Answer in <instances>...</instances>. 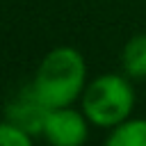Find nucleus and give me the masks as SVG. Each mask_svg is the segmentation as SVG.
<instances>
[{
    "label": "nucleus",
    "mask_w": 146,
    "mask_h": 146,
    "mask_svg": "<svg viewBox=\"0 0 146 146\" xmlns=\"http://www.w3.org/2000/svg\"><path fill=\"white\" fill-rule=\"evenodd\" d=\"M84 87V59L75 48L50 50L34 78V89L41 100L52 107H68Z\"/></svg>",
    "instance_id": "nucleus-1"
},
{
    "label": "nucleus",
    "mask_w": 146,
    "mask_h": 146,
    "mask_svg": "<svg viewBox=\"0 0 146 146\" xmlns=\"http://www.w3.org/2000/svg\"><path fill=\"white\" fill-rule=\"evenodd\" d=\"M84 114L96 125H119L135 105L132 87L121 75H100L84 89Z\"/></svg>",
    "instance_id": "nucleus-2"
},
{
    "label": "nucleus",
    "mask_w": 146,
    "mask_h": 146,
    "mask_svg": "<svg viewBox=\"0 0 146 146\" xmlns=\"http://www.w3.org/2000/svg\"><path fill=\"white\" fill-rule=\"evenodd\" d=\"M50 107L41 100V96L36 94L34 84L23 89L7 107V119L18 125L21 130H25L27 135H39L43 132V123L48 116Z\"/></svg>",
    "instance_id": "nucleus-3"
},
{
    "label": "nucleus",
    "mask_w": 146,
    "mask_h": 146,
    "mask_svg": "<svg viewBox=\"0 0 146 146\" xmlns=\"http://www.w3.org/2000/svg\"><path fill=\"white\" fill-rule=\"evenodd\" d=\"M43 135L50 144L57 146H78L87 139L84 119L66 107H52L43 123Z\"/></svg>",
    "instance_id": "nucleus-4"
},
{
    "label": "nucleus",
    "mask_w": 146,
    "mask_h": 146,
    "mask_svg": "<svg viewBox=\"0 0 146 146\" xmlns=\"http://www.w3.org/2000/svg\"><path fill=\"white\" fill-rule=\"evenodd\" d=\"M110 146H146V119L123 121L107 137Z\"/></svg>",
    "instance_id": "nucleus-5"
},
{
    "label": "nucleus",
    "mask_w": 146,
    "mask_h": 146,
    "mask_svg": "<svg viewBox=\"0 0 146 146\" xmlns=\"http://www.w3.org/2000/svg\"><path fill=\"white\" fill-rule=\"evenodd\" d=\"M123 68L132 78H146V34L132 36L123 48Z\"/></svg>",
    "instance_id": "nucleus-6"
},
{
    "label": "nucleus",
    "mask_w": 146,
    "mask_h": 146,
    "mask_svg": "<svg viewBox=\"0 0 146 146\" xmlns=\"http://www.w3.org/2000/svg\"><path fill=\"white\" fill-rule=\"evenodd\" d=\"M30 141H32V135L21 130L11 121L0 123V146H30Z\"/></svg>",
    "instance_id": "nucleus-7"
}]
</instances>
